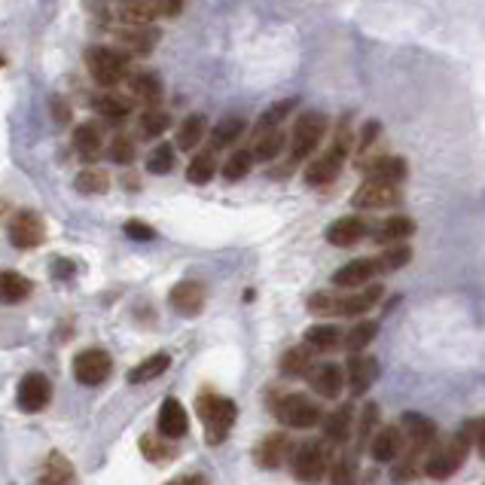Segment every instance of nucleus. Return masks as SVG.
<instances>
[{
    "label": "nucleus",
    "mask_w": 485,
    "mask_h": 485,
    "mask_svg": "<svg viewBox=\"0 0 485 485\" xmlns=\"http://www.w3.org/2000/svg\"><path fill=\"white\" fill-rule=\"evenodd\" d=\"M476 431H480V422L467 424L464 433H458V437L446 440L442 446L431 449L428 461H424V473L431 476V480H449V476H455L458 470H461L464 458H467V449H470V442L476 440Z\"/></svg>",
    "instance_id": "obj_1"
},
{
    "label": "nucleus",
    "mask_w": 485,
    "mask_h": 485,
    "mask_svg": "<svg viewBox=\"0 0 485 485\" xmlns=\"http://www.w3.org/2000/svg\"><path fill=\"white\" fill-rule=\"evenodd\" d=\"M196 412L202 418L205 424V442L208 446H220L229 437L232 424H236L238 418V406L232 403L229 397H220V394H202L196 403Z\"/></svg>",
    "instance_id": "obj_2"
},
{
    "label": "nucleus",
    "mask_w": 485,
    "mask_h": 485,
    "mask_svg": "<svg viewBox=\"0 0 485 485\" xmlns=\"http://www.w3.org/2000/svg\"><path fill=\"white\" fill-rule=\"evenodd\" d=\"M86 68L98 86H120L131 77V55L120 46H95L86 53Z\"/></svg>",
    "instance_id": "obj_3"
},
{
    "label": "nucleus",
    "mask_w": 485,
    "mask_h": 485,
    "mask_svg": "<svg viewBox=\"0 0 485 485\" xmlns=\"http://www.w3.org/2000/svg\"><path fill=\"white\" fill-rule=\"evenodd\" d=\"M351 153V129L348 125H342L336 141L324 150L321 156H315L312 162L306 165V183L308 187H327L339 178L342 165H345V159Z\"/></svg>",
    "instance_id": "obj_4"
},
{
    "label": "nucleus",
    "mask_w": 485,
    "mask_h": 485,
    "mask_svg": "<svg viewBox=\"0 0 485 485\" xmlns=\"http://www.w3.org/2000/svg\"><path fill=\"white\" fill-rule=\"evenodd\" d=\"M330 122L327 116L321 111H308L303 113L299 120L294 122V131H290V162H287V171L294 169V165L306 162V159L315 156V150L321 147L324 135H327Z\"/></svg>",
    "instance_id": "obj_5"
},
{
    "label": "nucleus",
    "mask_w": 485,
    "mask_h": 485,
    "mask_svg": "<svg viewBox=\"0 0 485 485\" xmlns=\"http://www.w3.org/2000/svg\"><path fill=\"white\" fill-rule=\"evenodd\" d=\"M290 467H294V476L299 482H306V485L321 482L330 470V449L317 440H308V442H303V446L294 449Z\"/></svg>",
    "instance_id": "obj_6"
},
{
    "label": "nucleus",
    "mask_w": 485,
    "mask_h": 485,
    "mask_svg": "<svg viewBox=\"0 0 485 485\" xmlns=\"http://www.w3.org/2000/svg\"><path fill=\"white\" fill-rule=\"evenodd\" d=\"M275 418L284 428H315L321 422V409L315 406L312 397L306 394H284L281 400H275Z\"/></svg>",
    "instance_id": "obj_7"
},
{
    "label": "nucleus",
    "mask_w": 485,
    "mask_h": 485,
    "mask_svg": "<svg viewBox=\"0 0 485 485\" xmlns=\"http://www.w3.org/2000/svg\"><path fill=\"white\" fill-rule=\"evenodd\" d=\"M400 199H403V192H400V183L379 180V178H366L361 187L354 189V196H351V205L361 208V211H375V208L400 205Z\"/></svg>",
    "instance_id": "obj_8"
},
{
    "label": "nucleus",
    "mask_w": 485,
    "mask_h": 485,
    "mask_svg": "<svg viewBox=\"0 0 485 485\" xmlns=\"http://www.w3.org/2000/svg\"><path fill=\"white\" fill-rule=\"evenodd\" d=\"M113 373V357L107 354L104 348H86L73 357V379L86 388H95V384H104Z\"/></svg>",
    "instance_id": "obj_9"
},
{
    "label": "nucleus",
    "mask_w": 485,
    "mask_h": 485,
    "mask_svg": "<svg viewBox=\"0 0 485 485\" xmlns=\"http://www.w3.org/2000/svg\"><path fill=\"white\" fill-rule=\"evenodd\" d=\"M10 241L19 250H34L46 241V223L37 211H19L10 220Z\"/></svg>",
    "instance_id": "obj_10"
},
{
    "label": "nucleus",
    "mask_w": 485,
    "mask_h": 485,
    "mask_svg": "<svg viewBox=\"0 0 485 485\" xmlns=\"http://www.w3.org/2000/svg\"><path fill=\"white\" fill-rule=\"evenodd\" d=\"M19 409L22 412H40V409L49 406V400H53V382H49V375L44 373H28L22 375L19 382Z\"/></svg>",
    "instance_id": "obj_11"
},
{
    "label": "nucleus",
    "mask_w": 485,
    "mask_h": 485,
    "mask_svg": "<svg viewBox=\"0 0 485 485\" xmlns=\"http://www.w3.org/2000/svg\"><path fill=\"white\" fill-rule=\"evenodd\" d=\"M205 299H208V290H205L202 281H180V284H174L171 294H169L171 308H174L178 315H183V317L202 315Z\"/></svg>",
    "instance_id": "obj_12"
},
{
    "label": "nucleus",
    "mask_w": 485,
    "mask_h": 485,
    "mask_svg": "<svg viewBox=\"0 0 485 485\" xmlns=\"http://www.w3.org/2000/svg\"><path fill=\"white\" fill-rule=\"evenodd\" d=\"M375 275H382L379 260H375V257H364V260H351L342 266V269L333 275V284L342 290H361V287H370V281Z\"/></svg>",
    "instance_id": "obj_13"
},
{
    "label": "nucleus",
    "mask_w": 485,
    "mask_h": 485,
    "mask_svg": "<svg viewBox=\"0 0 485 485\" xmlns=\"http://www.w3.org/2000/svg\"><path fill=\"white\" fill-rule=\"evenodd\" d=\"M156 428H159V433H162V437H169V440H180V437H187V431H189V415H187V406H183L178 397H169L162 406H159Z\"/></svg>",
    "instance_id": "obj_14"
},
{
    "label": "nucleus",
    "mask_w": 485,
    "mask_h": 485,
    "mask_svg": "<svg viewBox=\"0 0 485 485\" xmlns=\"http://www.w3.org/2000/svg\"><path fill=\"white\" fill-rule=\"evenodd\" d=\"M290 451H294V446H290L287 433H269V437H263L257 442L254 458H257V464L266 467V470H278V467L290 458Z\"/></svg>",
    "instance_id": "obj_15"
},
{
    "label": "nucleus",
    "mask_w": 485,
    "mask_h": 485,
    "mask_svg": "<svg viewBox=\"0 0 485 485\" xmlns=\"http://www.w3.org/2000/svg\"><path fill=\"white\" fill-rule=\"evenodd\" d=\"M116 44L129 55H147V53H153L159 44V28H153V24H141V28L125 24L122 31H116Z\"/></svg>",
    "instance_id": "obj_16"
},
{
    "label": "nucleus",
    "mask_w": 485,
    "mask_h": 485,
    "mask_svg": "<svg viewBox=\"0 0 485 485\" xmlns=\"http://www.w3.org/2000/svg\"><path fill=\"white\" fill-rule=\"evenodd\" d=\"M345 379L348 375L339 370L336 364H317L308 370V384H312L315 394L327 397V400H336L342 394V388H345Z\"/></svg>",
    "instance_id": "obj_17"
},
{
    "label": "nucleus",
    "mask_w": 485,
    "mask_h": 485,
    "mask_svg": "<svg viewBox=\"0 0 485 485\" xmlns=\"http://www.w3.org/2000/svg\"><path fill=\"white\" fill-rule=\"evenodd\" d=\"M366 232H370V226H366L364 217H339L327 226V241L333 247H354L357 241L366 238Z\"/></svg>",
    "instance_id": "obj_18"
},
{
    "label": "nucleus",
    "mask_w": 485,
    "mask_h": 485,
    "mask_svg": "<svg viewBox=\"0 0 485 485\" xmlns=\"http://www.w3.org/2000/svg\"><path fill=\"white\" fill-rule=\"evenodd\" d=\"M361 171H366V178H379V180H391V183H403L406 180V162L400 156H366L361 159Z\"/></svg>",
    "instance_id": "obj_19"
},
{
    "label": "nucleus",
    "mask_w": 485,
    "mask_h": 485,
    "mask_svg": "<svg viewBox=\"0 0 485 485\" xmlns=\"http://www.w3.org/2000/svg\"><path fill=\"white\" fill-rule=\"evenodd\" d=\"M403 449H406V440H403V431L400 428H379L370 442V455L379 464L400 461V458H403Z\"/></svg>",
    "instance_id": "obj_20"
},
{
    "label": "nucleus",
    "mask_w": 485,
    "mask_h": 485,
    "mask_svg": "<svg viewBox=\"0 0 485 485\" xmlns=\"http://www.w3.org/2000/svg\"><path fill=\"white\" fill-rule=\"evenodd\" d=\"M40 485H77V467L62 451H49L40 470Z\"/></svg>",
    "instance_id": "obj_21"
},
{
    "label": "nucleus",
    "mask_w": 485,
    "mask_h": 485,
    "mask_svg": "<svg viewBox=\"0 0 485 485\" xmlns=\"http://www.w3.org/2000/svg\"><path fill=\"white\" fill-rule=\"evenodd\" d=\"M348 384H351V391L354 394H364V391H370L373 388V382L379 379V361L375 357H351L348 361Z\"/></svg>",
    "instance_id": "obj_22"
},
{
    "label": "nucleus",
    "mask_w": 485,
    "mask_h": 485,
    "mask_svg": "<svg viewBox=\"0 0 485 485\" xmlns=\"http://www.w3.org/2000/svg\"><path fill=\"white\" fill-rule=\"evenodd\" d=\"M156 15H159L156 0H120V4H116V19L122 24H135V28H141V24H153Z\"/></svg>",
    "instance_id": "obj_23"
},
{
    "label": "nucleus",
    "mask_w": 485,
    "mask_h": 485,
    "mask_svg": "<svg viewBox=\"0 0 485 485\" xmlns=\"http://www.w3.org/2000/svg\"><path fill=\"white\" fill-rule=\"evenodd\" d=\"M129 89H131V98H138L141 104L147 107H159L162 104V82H159L156 73L150 71H138L129 77Z\"/></svg>",
    "instance_id": "obj_24"
},
{
    "label": "nucleus",
    "mask_w": 485,
    "mask_h": 485,
    "mask_svg": "<svg viewBox=\"0 0 485 485\" xmlns=\"http://www.w3.org/2000/svg\"><path fill=\"white\" fill-rule=\"evenodd\" d=\"M73 147L82 159H95L104 147V129L98 122H82L73 129Z\"/></svg>",
    "instance_id": "obj_25"
},
{
    "label": "nucleus",
    "mask_w": 485,
    "mask_h": 485,
    "mask_svg": "<svg viewBox=\"0 0 485 485\" xmlns=\"http://www.w3.org/2000/svg\"><path fill=\"white\" fill-rule=\"evenodd\" d=\"M412 232H415V220H409V217H388V220H382L375 226L373 238L379 241V245H400V241H406Z\"/></svg>",
    "instance_id": "obj_26"
},
{
    "label": "nucleus",
    "mask_w": 485,
    "mask_h": 485,
    "mask_svg": "<svg viewBox=\"0 0 485 485\" xmlns=\"http://www.w3.org/2000/svg\"><path fill=\"white\" fill-rule=\"evenodd\" d=\"M171 366V354L169 351H156V354H150V357H144L138 366H131L129 370V382L131 384H144V382H153V379H159L165 370Z\"/></svg>",
    "instance_id": "obj_27"
},
{
    "label": "nucleus",
    "mask_w": 485,
    "mask_h": 485,
    "mask_svg": "<svg viewBox=\"0 0 485 485\" xmlns=\"http://www.w3.org/2000/svg\"><path fill=\"white\" fill-rule=\"evenodd\" d=\"M382 299V287L379 284H370V287H361L357 294L351 296H339V315H364Z\"/></svg>",
    "instance_id": "obj_28"
},
{
    "label": "nucleus",
    "mask_w": 485,
    "mask_h": 485,
    "mask_svg": "<svg viewBox=\"0 0 485 485\" xmlns=\"http://www.w3.org/2000/svg\"><path fill=\"white\" fill-rule=\"evenodd\" d=\"M141 455L147 458V461L153 464H165V461H174V455H178V449L171 446L169 437H162V433H147V437H141Z\"/></svg>",
    "instance_id": "obj_29"
},
{
    "label": "nucleus",
    "mask_w": 485,
    "mask_h": 485,
    "mask_svg": "<svg viewBox=\"0 0 485 485\" xmlns=\"http://www.w3.org/2000/svg\"><path fill=\"white\" fill-rule=\"evenodd\" d=\"M299 102L296 98H281V102H275L269 111H263L260 113V120H257V135H266V131H275V129H281V122L287 120L290 113H294V107H296Z\"/></svg>",
    "instance_id": "obj_30"
},
{
    "label": "nucleus",
    "mask_w": 485,
    "mask_h": 485,
    "mask_svg": "<svg viewBox=\"0 0 485 485\" xmlns=\"http://www.w3.org/2000/svg\"><path fill=\"white\" fill-rule=\"evenodd\" d=\"M31 290H34V284H31V278H24L22 272H13L6 269L4 278H0V294H4V303H22V299L31 296Z\"/></svg>",
    "instance_id": "obj_31"
},
{
    "label": "nucleus",
    "mask_w": 485,
    "mask_h": 485,
    "mask_svg": "<svg viewBox=\"0 0 485 485\" xmlns=\"http://www.w3.org/2000/svg\"><path fill=\"white\" fill-rule=\"evenodd\" d=\"M339 342H345V336L333 324H315V327L306 330V345L312 351H333Z\"/></svg>",
    "instance_id": "obj_32"
},
{
    "label": "nucleus",
    "mask_w": 485,
    "mask_h": 485,
    "mask_svg": "<svg viewBox=\"0 0 485 485\" xmlns=\"http://www.w3.org/2000/svg\"><path fill=\"white\" fill-rule=\"evenodd\" d=\"M205 131H208V120L202 113L187 116V120L180 122V129H178V147L180 150H196L199 144H202Z\"/></svg>",
    "instance_id": "obj_33"
},
{
    "label": "nucleus",
    "mask_w": 485,
    "mask_h": 485,
    "mask_svg": "<svg viewBox=\"0 0 485 485\" xmlns=\"http://www.w3.org/2000/svg\"><path fill=\"white\" fill-rule=\"evenodd\" d=\"M217 174V156L214 150H202V153L192 156V162L187 165V180L196 183V187H205Z\"/></svg>",
    "instance_id": "obj_34"
},
{
    "label": "nucleus",
    "mask_w": 485,
    "mask_h": 485,
    "mask_svg": "<svg viewBox=\"0 0 485 485\" xmlns=\"http://www.w3.org/2000/svg\"><path fill=\"white\" fill-rule=\"evenodd\" d=\"M245 129H247V122L238 120V116H229V120L217 122V129H211V150L232 147L241 135H245Z\"/></svg>",
    "instance_id": "obj_35"
},
{
    "label": "nucleus",
    "mask_w": 485,
    "mask_h": 485,
    "mask_svg": "<svg viewBox=\"0 0 485 485\" xmlns=\"http://www.w3.org/2000/svg\"><path fill=\"white\" fill-rule=\"evenodd\" d=\"M284 147H287V135H284L281 129L266 131V135L257 138L254 156H257V162H275V159L284 153Z\"/></svg>",
    "instance_id": "obj_36"
},
{
    "label": "nucleus",
    "mask_w": 485,
    "mask_h": 485,
    "mask_svg": "<svg viewBox=\"0 0 485 485\" xmlns=\"http://www.w3.org/2000/svg\"><path fill=\"white\" fill-rule=\"evenodd\" d=\"M171 125V116L165 111H159V107H147L144 116H141V138L153 141V138H162L165 131H169Z\"/></svg>",
    "instance_id": "obj_37"
},
{
    "label": "nucleus",
    "mask_w": 485,
    "mask_h": 485,
    "mask_svg": "<svg viewBox=\"0 0 485 485\" xmlns=\"http://www.w3.org/2000/svg\"><path fill=\"white\" fill-rule=\"evenodd\" d=\"M324 433H327L330 442H345L351 437V406H339L336 412L327 415Z\"/></svg>",
    "instance_id": "obj_38"
},
{
    "label": "nucleus",
    "mask_w": 485,
    "mask_h": 485,
    "mask_svg": "<svg viewBox=\"0 0 485 485\" xmlns=\"http://www.w3.org/2000/svg\"><path fill=\"white\" fill-rule=\"evenodd\" d=\"M308 370H312V348L296 345V348L284 351V357H281V373L284 375H303Z\"/></svg>",
    "instance_id": "obj_39"
},
{
    "label": "nucleus",
    "mask_w": 485,
    "mask_h": 485,
    "mask_svg": "<svg viewBox=\"0 0 485 485\" xmlns=\"http://www.w3.org/2000/svg\"><path fill=\"white\" fill-rule=\"evenodd\" d=\"M73 187H77V192H82V196H104V192L111 189V178L98 169H86L77 174Z\"/></svg>",
    "instance_id": "obj_40"
},
{
    "label": "nucleus",
    "mask_w": 485,
    "mask_h": 485,
    "mask_svg": "<svg viewBox=\"0 0 485 485\" xmlns=\"http://www.w3.org/2000/svg\"><path fill=\"white\" fill-rule=\"evenodd\" d=\"M254 162H257V156H254V150H236V153L229 156V162L223 165V178L226 180H241V178H247L250 169H254Z\"/></svg>",
    "instance_id": "obj_41"
},
{
    "label": "nucleus",
    "mask_w": 485,
    "mask_h": 485,
    "mask_svg": "<svg viewBox=\"0 0 485 485\" xmlns=\"http://www.w3.org/2000/svg\"><path fill=\"white\" fill-rule=\"evenodd\" d=\"M95 111L104 116L107 122H122V120H129V113H131V104L125 102V98L120 95H102L95 102Z\"/></svg>",
    "instance_id": "obj_42"
},
{
    "label": "nucleus",
    "mask_w": 485,
    "mask_h": 485,
    "mask_svg": "<svg viewBox=\"0 0 485 485\" xmlns=\"http://www.w3.org/2000/svg\"><path fill=\"white\" fill-rule=\"evenodd\" d=\"M375 333H379V324H375V321H361V324H354V327L345 333V342H342V345H345L348 351H364L375 339Z\"/></svg>",
    "instance_id": "obj_43"
},
{
    "label": "nucleus",
    "mask_w": 485,
    "mask_h": 485,
    "mask_svg": "<svg viewBox=\"0 0 485 485\" xmlns=\"http://www.w3.org/2000/svg\"><path fill=\"white\" fill-rule=\"evenodd\" d=\"M178 162V153H174L171 144H159L153 153L147 156V171L150 174H169Z\"/></svg>",
    "instance_id": "obj_44"
},
{
    "label": "nucleus",
    "mask_w": 485,
    "mask_h": 485,
    "mask_svg": "<svg viewBox=\"0 0 485 485\" xmlns=\"http://www.w3.org/2000/svg\"><path fill=\"white\" fill-rule=\"evenodd\" d=\"M379 260V269L382 272H397V269H403V266L412 260V250H409L406 245H394V247H388L382 257H375Z\"/></svg>",
    "instance_id": "obj_45"
},
{
    "label": "nucleus",
    "mask_w": 485,
    "mask_h": 485,
    "mask_svg": "<svg viewBox=\"0 0 485 485\" xmlns=\"http://www.w3.org/2000/svg\"><path fill=\"white\" fill-rule=\"evenodd\" d=\"M330 480H333V485H357V461L351 455H345V458H339L336 464H333V470H330Z\"/></svg>",
    "instance_id": "obj_46"
},
{
    "label": "nucleus",
    "mask_w": 485,
    "mask_h": 485,
    "mask_svg": "<svg viewBox=\"0 0 485 485\" xmlns=\"http://www.w3.org/2000/svg\"><path fill=\"white\" fill-rule=\"evenodd\" d=\"M135 156H138L135 141H131L129 135H120V138L111 141V162H116V165H131V162H135Z\"/></svg>",
    "instance_id": "obj_47"
},
{
    "label": "nucleus",
    "mask_w": 485,
    "mask_h": 485,
    "mask_svg": "<svg viewBox=\"0 0 485 485\" xmlns=\"http://www.w3.org/2000/svg\"><path fill=\"white\" fill-rule=\"evenodd\" d=\"M308 312L321 315V317L339 315V294H315L312 299H308Z\"/></svg>",
    "instance_id": "obj_48"
},
{
    "label": "nucleus",
    "mask_w": 485,
    "mask_h": 485,
    "mask_svg": "<svg viewBox=\"0 0 485 485\" xmlns=\"http://www.w3.org/2000/svg\"><path fill=\"white\" fill-rule=\"evenodd\" d=\"M125 236L135 238V241H150V238H156V232H153V226H147L141 220H129L125 223Z\"/></svg>",
    "instance_id": "obj_49"
},
{
    "label": "nucleus",
    "mask_w": 485,
    "mask_h": 485,
    "mask_svg": "<svg viewBox=\"0 0 485 485\" xmlns=\"http://www.w3.org/2000/svg\"><path fill=\"white\" fill-rule=\"evenodd\" d=\"M375 138H379V122H366L364 129H361V138H357V150H361V156L370 153V147H373Z\"/></svg>",
    "instance_id": "obj_50"
},
{
    "label": "nucleus",
    "mask_w": 485,
    "mask_h": 485,
    "mask_svg": "<svg viewBox=\"0 0 485 485\" xmlns=\"http://www.w3.org/2000/svg\"><path fill=\"white\" fill-rule=\"evenodd\" d=\"M156 6L162 19H178L183 13V6H187V0H156Z\"/></svg>",
    "instance_id": "obj_51"
},
{
    "label": "nucleus",
    "mask_w": 485,
    "mask_h": 485,
    "mask_svg": "<svg viewBox=\"0 0 485 485\" xmlns=\"http://www.w3.org/2000/svg\"><path fill=\"white\" fill-rule=\"evenodd\" d=\"M375 418H379V409H375V406H366V412H364V418H361V428H357V433H361V442H366V440L373 437Z\"/></svg>",
    "instance_id": "obj_52"
},
{
    "label": "nucleus",
    "mask_w": 485,
    "mask_h": 485,
    "mask_svg": "<svg viewBox=\"0 0 485 485\" xmlns=\"http://www.w3.org/2000/svg\"><path fill=\"white\" fill-rule=\"evenodd\" d=\"M49 111H53V120H55L58 125H68V122H71V116H73L71 104H68V102H62V98H53Z\"/></svg>",
    "instance_id": "obj_53"
},
{
    "label": "nucleus",
    "mask_w": 485,
    "mask_h": 485,
    "mask_svg": "<svg viewBox=\"0 0 485 485\" xmlns=\"http://www.w3.org/2000/svg\"><path fill=\"white\" fill-rule=\"evenodd\" d=\"M165 485H208V480L202 473H192V476H178V480H171Z\"/></svg>",
    "instance_id": "obj_54"
},
{
    "label": "nucleus",
    "mask_w": 485,
    "mask_h": 485,
    "mask_svg": "<svg viewBox=\"0 0 485 485\" xmlns=\"http://www.w3.org/2000/svg\"><path fill=\"white\" fill-rule=\"evenodd\" d=\"M476 449L485 458V422H480V431H476Z\"/></svg>",
    "instance_id": "obj_55"
}]
</instances>
